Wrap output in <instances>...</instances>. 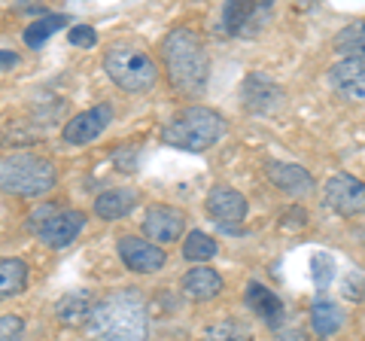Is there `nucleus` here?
<instances>
[{
	"mask_svg": "<svg viewBox=\"0 0 365 341\" xmlns=\"http://www.w3.org/2000/svg\"><path fill=\"white\" fill-rule=\"evenodd\" d=\"M311 278H314V283L319 290H326L329 283L335 280V259L329 253H323V250H317V253L311 256Z\"/></svg>",
	"mask_w": 365,
	"mask_h": 341,
	"instance_id": "obj_26",
	"label": "nucleus"
},
{
	"mask_svg": "<svg viewBox=\"0 0 365 341\" xmlns=\"http://www.w3.org/2000/svg\"><path fill=\"white\" fill-rule=\"evenodd\" d=\"M311 326L319 338L335 335L338 329L344 326V311H341V305L332 299H317L314 308H311Z\"/></svg>",
	"mask_w": 365,
	"mask_h": 341,
	"instance_id": "obj_19",
	"label": "nucleus"
},
{
	"mask_svg": "<svg viewBox=\"0 0 365 341\" xmlns=\"http://www.w3.org/2000/svg\"><path fill=\"white\" fill-rule=\"evenodd\" d=\"M104 71L116 83L122 92H150L158 79V64L143 49L128 46V43H116L104 55Z\"/></svg>",
	"mask_w": 365,
	"mask_h": 341,
	"instance_id": "obj_5",
	"label": "nucleus"
},
{
	"mask_svg": "<svg viewBox=\"0 0 365 341\" xmlns=\"http://www.w3.org/2000/svg\"><path fill=\"white\" fill-rule=\"evenodd\" d=\"M329 86L347 101H365V61L344 58L329 67Z\"/></svg>",
	"mask_w": 365,
	"mask_h": 341,
	"instance_id": "obj_15",
	"label": "nucleus"
},
{
	"mask_svg": "<svg viewBox=\"0 0 365 341\" xmlns=\"http://www.w3.org/2000/svg\"><path fill=\"white\" fill-rule=\"evenodd\" d=\"M25 287H28V265L19 256H4L0 259V302L25 292Z\"/></svg>",
	"mask_w": 365,
	"mask_h": 341,
	"instance_id": "obj_20",
	"label": "nucleus"
},
{
	"mask_svg": "<svg viewBox=\"0 0 365 341\" xmlns=\"http://www.w3.org/2000/svg\"><path fill=\"white\" fill-rule=\"evenodd\" d=\"M67 40H71L73 46H86V49H91V46L98 43V34H95V28H88V25H76V28L67 31Z\"/></svg>",
	"mask_w": 365,
	"mask_h": 341,
	"instance_id": "obj_29",
	"label": "nucleus"
},
{
	"mask_svg": "<svg viewBox=\"0 0 365 341\" xmlns=\"http://www.w3.org/2000/svg\"><path fill=\"white\" fill-rule=\"evenodd\" d=\"M271 4H225V28L235 37H256L268 25Z\"/></svg>",
	"mask_w": 365,
	"mask_h": 341,
	"instance_id": "obj_12",
	"label": "nucleus"
},
{
	"mask_svg": "<svg viewBox=\"0 0 365 341\" xmlns=\"http://www.w3.org/2000/svg\"><path fill=\"white\" fill-rule=\"evenodd\" d=\"M335 52L365 61V21H350L335 34Z\"/></svg>",
	"mask_w": 365,
	"mask_h": 341,
	"instance_id": "obj_21",
	"label": "nucleus"
},
{
	"mask_svg": "<svg viewBox=\"0 0 365 341\" xmlns=\"http://www.w3.org/2000/svg\"><path fill=\"white\" fill-rule=\"evenodd\" d=\"M344 295L350 302H362L365 299V275L359 268H353L350 275H347V280H344Z\"/></svg>",
	"mask_w": 365,
	"mask_h": 341,
	"instance_id": "obj_28",
	"label": "nucleus"
},
{
	"mask_svg": "<svg viewBox=\"0 0 365 341\" xmlns=\"http://www.w3.org/2000/svg\"><path fill=\"white\" fill-rule=\"evenodd\" d=\"M247 305L265 326L283 329V302H280L277 292H271L265 287V283H256V280L247 283Z\"/></svg>",
	"mask_w": 365,
	"mask_h": 341,
	"instance_id": "obj_16",
	"label": "nucleus"
},
{
	"mask_svg": "<svg viewBox=\"0 0 365 341\" xmlns=\"http://www.w3.org/2000/svg\"><path fill=\"white\" fill-rule=\"evenodd\" d=\"M86 332L91 341H146L150 311L137 290H119L91 305Z\"/></svg>",
	"mask_w": 365,
	"mask_h": 341,
	"instance_id": "obj_1",
	"label": "nucleus"
},
{
	"mask_svg": "<svg viewBox=\"0 0 365 341\" xmlns=\"http://www.w3.org/2000/svg\"><path fill=\"white\" fill-rule=\"evenodd\" d=\"M326 208H332L341 217H356L365 210V183L353 174H335L326 180Z\"/></svg>",
	"mask_w": 365,
	"mask_h": 341,
	"instance_id": "obj_6",
	"label": "nucleus"
},
{
	"mask_svg": "<svg viewBox=\"0 0 365 341\" xmlns=\"http://www.w3.org/2000/svg\"><path fill=\"white\" fill-rule=\"evenodd\" d=\"M277 341H311V338H307L304 329H280Z\"/></svg>",
	"mask_w": 365,
	"mask_h": 341,
	"instance_id": "obj_32",
	"label": "nucleus"
},
{
	"mask_svg": "<svg viewBox=\"0 0 365 341\" xmlns=\"http://www.w3.org/2000/svg\"><path fill=\"white\" fill-rule=\"evenodd\" d=\"M58 183V168L40 153H4L0 156V192L21 198H40Z\"/></svg>",
	"mask_w": 365,
	"mask_h": 341,
	"instance_id": "obj_3",
	"label": "nucleus"
},
{
	"mask_svg": "<svg viewBox=\"0 0 365 341\" xmlns=\"http://www.w3.org/2000/svg\"><path fill=\"white\" fill-rule=\"evenodd\" d=\"M182 292H186L192 302H210V299H216V295L222 292L220 271H213L207 265L189 268L186 278H182Z\"/></svg>",
	"mask_w": 365,
	"mask_h": 341,
	"instance_id": "obj_17",
	"label": "nucleus"
},
{
	"mask_svg": "<svg viewBox=\"0 0 365 341\" xmlns=\"http://www.w3.org/2000/svg\"><path fill=\"white\" fill-rule=\"evenodd\" d=\"M119 256L128 271H137V275H153L165 265V250L146 241V238H134V235H122L119 238Z\"/></svg>",
	"mask_w": 365,
	"mask_h": 341,
	"instance_id": "obj_10",
	"label": "nucleus"
},
{
	"mask_svg": "<svg viewBox=\"0 0 365 341\" xmlns=\"http://www.w3.org/2000/svg\"><path fill=\"white\" fill-rule=\"evenodd\" d=\"M86 229V213L83 210H67V208H58L52 213L49 220H46L40 229H37V238L52 247V250H61L67 247L71 241H76V235Z\"/></svg>",
	"mask_w": 365,
	"mask_h": 341,
	"instance_id": "obj_11",
	"label": "nucleus"
},
{
	"mask_svg": "<svg viewBox=\"0 0 365 341\" xmlns=\"http://www.w3.org/2000/svg\"><path fill=\"white\" fill-rule=\"evenodd\" d=\"M21 332H25V320L19 314L0 317V341H19Z\"/></svg>",
	"mask_w": 365,
	"mask_h": 341,
	"instance_id": "obj_27",
	"label": "nucleus"
},
{
	"mask_svg": "<svg viewBox=\"0 0 365 341\" xmlns=\"http://www.w3.org/2000/svg\"><path fill=\"white\" fill-rule=\"evenodd\" d=\"M55 210H58V204H40V208H37V210H34L31 217H28V229H31L34 235H37V229H40V225H43L46 220L52 217Z\"/></svg>",
	"mask_w": 365,
	"mask_h": 341,
	"instance_id": "obj_30",
	"label": "nucleus"
},
{
	"mask_svg": "<svg viewBox=\"0 0 365 341\" xmlns=\"http://www.w3.org/2000/svg\"><path fill=\"white\" fill-rule=\"evenodd\" d=\"M16 64H19V55H16V52L0 49V73H4V71H13Z\"/></svg>",
	"mask_w": 365,
	"mask_h": 341,
	"instance_id": "obj_33",
	"label": "nucleus"
},
{
	"mask_svg": "<svg viewBox=\"0 0 365 341\" xmlns=\"http://www.w3.org/2000/svg\"><path fill=\"white\" fill-rule=\"evenodd\" d=\"M225 134V119L210 107H186L162 128V143L186 153H204Z\"/></svg>",
	"mask_w": 365,
	"mask_h": 341,
	"instance_id": "obj_4",
	"label": "nucleus"
},
{
	"mask_svg": "<svg viewBox=\"0 0 365 341\" xmlns=\"http://www.w3.org/2000/svg\"><path fill=\"white\" fill-rule=\"evenodd\" d=\"M268 170V180L277 189H283L287 195L292 198H304L314 192V177L311 170L302 168V165H292V162H268L265 165Z\"/></svg>",
	"mask_w": 365,
	"mask_h": 341,
	"instance_id": "obj_14",
	"label": "nucleus"
},
{
	"mask_svg": "<svg viewBox=\"0 0 365 341\" xmlns=\"http://www.w3.org/2000/svg\"><path fill=\"white\" fill-rule=\"evenodd\" d=\"M280 223L287 225V229H302V225L307 223V210L304 208H299V204H295V208H289V210H283V217H280Z\"/></svg>",
	"mask_w": 365,
	"mask_h": 341,
	"instance_id": "obj_31",
	"label": "nucleus"
},
{
	"mask_svg": "<svg viewBox=\"0 0 365 341\" xmlns=\"http://www.w3.org/2000/svg\"><path fill=\"white\" fill-rule=\"evenodd\" d=\"M182 225H186V217L182 210L170 208V204H153L143 217V232L153 244H170L182 235Z\"/></svg>",
	"mask_w": 365,
	"mask_h": 341,
	"instance_id": "obj_13",
	"label": "nucleus"
},
{
	"mask_svg": "<svg viewBox=\"0 0 365 341\" xmlns=\"http://www.w3.org/2000/svg\"><path fill=\"white\" fill-rule=\"evenodd\" d=\"M137 189L128 186H116V189H107L95 198V213L101 220H122L137 208Z\"/></svg>",
	"mask_w": 365,
	"mask_h": 341,
	"instance_id": "obj_18",
	"label": "nucleus"
},
{
	"mask_svg": "<svg viewBox=\"0 0 365 341\" xmlns=\"http://www.w3.org/2000/svg\"><path fill=\"white\" fill-rule=\"evenodd\" d=\"M88 311H91L88 292H67L64 299L55 305V314H58V320L64 326H86Z\"/></svg>",
	"mask_w": 365,
	"mask_h": 341,
	"instance_id": "obj_22",
	"label": "nucleus"
},
{
	"mask_svg": "<svg viewBox=\"0 0 365 341\" xmlns=\"http://www.w3.org/2000/svg\"><path fill=\"white\" fill-rule=\"evenodd\" d=\"M201 341H250V329L237 320H216L213 326H207Z\"/></svg>",
	"mask_w": 365,
	"mask_h": 341,
	"instance_id": "obj_25",
	"label": "nucleus"
},
{
	"mask_svg": "<svg viewBox=\"0 0 365 341\" xmlns=\"http://www.w3.org/2000/svg\"><path fill=\"white\" fill-rule=\"evenodd\" d=\"M64 25H67V16H58V13H52V16H43V19H37V21H31V25L25 28V46H31V49L43 46V43L49 40L58 28H64Z\"/></svg>",
	"mask_w": 365,
	"mask_h": 341,
	"instance_id": "obj_24",
	"label": "nucleus"
},
{
	"mask_svg": "<svg viewBox=\"0 0 365 341\" xmlns=\"http://www.w3.org/2000/svg\"><path fill=\"white\" fill-rule=\"evenodd\" d=\"M110 122H113V107L110 104H98V107H91L86 113H76V116L64 125L61 138H64V143H71V146H86L91 141H98L101 134L107 131Z\"/></svg>",
	"mask_w": 365,
	"mask_h": 341,
	"instance_id": "obj_8",
	"label": "nucleus"
},
{
	"mask_svg": "<svg viewBox=\"0 0 365 341\" xmlns=\"http://www.w3.org/2000/svg\"><path fill=\"white\" fill-rule=\"evenodd\" d=\"M162 61L168 79L174 83L177 92L182 95H198L207 88L210 79V58L207 49L195 31L189 28H174L162 43Z\"/></svg>",
	"mask_w": 365,
	"mask_h": 341,
	"instance_id": "obj_2",
	"label": "nucleus"
},
{
	"mask_svg": "<svg viewBox=\"0 0 365 341\" xmlns=\"http://www.w3.org/2000/svg\"><path fill=\"white\" fill-rule=\"evenodd\" d=\"M216 238H210L207 232H189L186 241H182V259H189V263H207V259L216 256Z\"/></svg>",
	"mask_w": 365,
	"mask_h": 341,
	"instance_id": "obj_23",
	"label": "nucleus"
},
{
	"mask_svg": "<svg viewBox=\"0 0 365 341\" xmlns=\"http://www.w3.org/2000/svg\"><path fill=\"white\" fill-rule=\"evenodd\" d=\"M283 88L274 83L268 73H250L241 83V101L250 113H259V116H268V113H277L283 107Z\"/></svg>",
	"mask_w": 365,
	"mask_h": 341,
	"instance_id": "obj_7",
	"label": "nucleus"
},
{
	"mask_svg": "<svg viewBox=\"0 0 365 341\" xmlns=\"http://www.w3.org/2000/svg\"><path fill=\"white\" fill-rule=\"evenodd\" d=\"M207 217L220 225V229L232 232L237 223L247 217V198L232 186H213L207 192Z\"/></svg>",
	"mask_w": 365,
	"mask_h": 341,
	"instance_id": "obj_9",
	"label": "nucleus"
}]
</instances>
